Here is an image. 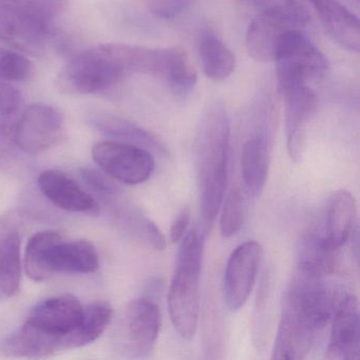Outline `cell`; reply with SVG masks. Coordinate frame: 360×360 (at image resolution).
<instances>
[{"label": "cell", "mask_w": 360, "mask_h": 360, "mask_svg": "<svg viewBox=\"0 0 360 360\" xmlns=\"http://www.w3.org/2000/svg\"><path fill=\"white\" fill-rule=\"evenodd\" d=\"M189 224H191V210L188 208H184L179 212L176 220L170 227V241L172 243L180 242L186 235Z\"/></svg>", "instance_id": "obj_33"}, {"label": "cell", "mask_w": 360, "mask_h": 360, "mask_svg": "<svg viewBox=\"0 0 360 360\" xmlns=\"http://www.w3.org/2000/svg\"><path fill=\"white\" fill-rule=\"evenodd\" d=\"M197 53L202 70L214 81H224L235 70L236 58L224 41L210 28L197 37Z\"/></svg>", "instance_id": "obj_24"}, {"label": "cell", "mask_w": 360, "mask_h": 360, "mask_svg": "<svg viewBox=\"0 0 360 360\" xmlns=\"http://www.w3.org/2000/svg\"><path fill=\"white\" fill-rule=\"evenodd\" d=\"M112 316V307L106 301L88 305L79 326L63 338V349H79L98 340L108 328Z\"/></svg>", "instance_id": "obj_25"}, {"label": "cell", "mask_w": 360, "mask_h": 360, "mask_svg": "<svg viewBox=\"0 0 360 360\" xmlns=\"http://www.w3.org/2000/svg\"><path fill=\"white\" fill-rule=\"evenodd\" d=\"M229 136L231 125L224 103L210 102L200 117L193 143L200 210L206 231L214 224L225 199Z\"/></svg>", "instance_id": "obj_2"}, {"label": "cell", "mask_w": 360, "mask_h": 360, "mask_svg": "<svg viewBox=\"0 0 360 360\" xmlns=\"http://www.w3.org/2000/svg\"><path fill=\"white\" fill-rule=\"evenodd\" d=\"M92 158L108 176L124 184H142L155 170V158L150 151L117 141L94 145Z\"/></svg>", "instance_id": "obj_9"}, {"label": "cell", "mask_w": 360, "mask_h": 360, "mask_svg": "<svg viewBox=\"0 0 360 360\" xmlns=\"http://www.w3.org/2000/svg\"><path fill=\"white\" fill-rule=\"evenodd\" d=\"M65 117L51 105H30L22 110L18 121L15 141L20 153L37 155L49 150L62 138Z\"/></svg>", "instance_id": "obj_10"}, {"label": "cell", "mask_w": 360, "mask_h": 360, "mask_svg": "<svg viewBox=\"0 0 360 360\" xmlns=\"http://www.w3.org/2000/svg\"><path fill=\"white\" fill-rule=\"evenodd\" d=\"M280 94L292 86L307 84L328 69V60L301 29L282 37L275 56Z\"/></svg>", "instance_id": "obj_7"}, {"label": "cell", "mask_w": 360, "mask_h": 360, "mask_svg": "<svg viewBox=\"0 0 360 360\" xmlns=\"http://www.w3.org/2000/svg\"><path fill=\"white\" fill-rule=\"evenodd\" d=\"M309 16L298 0H275L250 22L246 49L257 62H271L282 37L292 29H301Z\"/></svg>", "instance_id": "obj_5"}, {"label": "cell", "mask_w": 360, "mask_h": 360, "mask_svg": "<svg viewBox=\"0 0 360 360\" xmlns=\"http://www.w3.org/2000/svg\"><path fill=\"white\" fill-rule=\"evenodd\" d=\"M117 224L128 235L155 250H163L166 240L158 225L117 191L103 200Z\"/></svg>", "instance_id": "obj_15"}, {"label": "cell", "mask_w": 360, "mask_h": 360, "mask_svg": "<svg viewBox=\"0 0 360 360\" xmlns=\"http://www.w3.org/2000/svg\"><path fill=\"white\" fill-rule=\"evenodd\" d=\"M64 238L56 231H39L31 237L25 254V267L31 280L43 282L53 277L47 265L48 250Z\"/></svg>", "instance_id": "obj_26"}, {"label": "cell", "mask_w": 360, "mask_h": 360, "mask_svg": "<svg viewBox=\"0 0 360 360\" xmlns=\"http://www.w3.org/2000/svg\"><path fill=\"white\" fill-rule=\"evenodd\" d=\"M326 32L347 51H359L360 31L357 16L336 0H309Z\"/></svg>", "instance_id": "obj_21"}, {"label": "cell", "mask_w": 360, "mask_h": 360, "mask_svg": "<svg viewBox=\"0 0 360 360\" xmlns=\"http://www.w3.org/2000/svg\"><path fill=\"white\" fill-rule=\"evenodd\" d=\"M24 98L18 88L0 79V126L18 125L22 115Z\"/></svg>", "instance_id": "obj_30"}, {"label": "cell", "mask_w": 360, "mask_h": 360, "mask_svg": "<svg viewBox=\"0 0 360 360\" xmlns=\"http://www.w3.org/2000/svg\"><path fill=\"white\" fill-rule=\"evenodd\" d=\"M52 16H58L66 10L69 0H35Z\"/></svg>", "instance_id": "obj_34"}, {"label": "cell", "mask_w": 360, "mask_h": 360, "mask_svg": "<svg viewBox=\"0 0 360 360\" xmlns=\"http://www.w3.org/2000/svg\"><path fill=\"white\" fill-rule=\"evenodd\" d=\"M43 195L67 212H98L100 205L77 181L60 170H46L39 176Z\"/></svg>", "instance_id": "obj_18"}, {"label": "cell", "mask_w": 360, "mask_h": 360, "mask_svg": "<svg viewBox=\"0 0 360 360\" xmlns=\"http://www.w3.org/2000/svg\"><path fill=\"white\" fill-rule=\"evenodd\" d=\"M263 258V248L257 241L238 246L226 263L223 292L227 307L239 311L252 294Z\"/></svg>", "instance_id": "obj_11"}, {"label": "cell", "mask_w": 360, "mask_h": 360, "mask_svg": "<svg viewBox=\"0 0 360 360\" xmlns=\"http://www.w3.org/2000/svg\"><path fill=\"white\" fill-rule=\"evenodd\" d=\"M181 241L176 271L168 290V311L176 333L185 340H191L199 322L200 279L205 240L204 233L191 229Z\"/></svg>", "instance_id": "obj_3"}, {"label": "cell", "mask_w": 360, "mask_h": 360, "mask_svg": "<svg viewBox=\"0 0 360 360\" xmlns=\"http://www.w3.org/2000/svg\"><path fill=\"white\" fill-rule=\"evenodd\" d=\"M271 148L273 139L265 127L252 131L242 146V179L246 191L252 197H259L266 184Z\"/></svg>", "instance_id": "obj_17"}, {"label": "cell", "mask_w": 360, "mask_h": 360, "mask_svg": "<svg viewBox=\"0 0 360 360\" xmlns=\"http://www.w3.org/2000/svg\"><path fill=\"white\" fill-rule=\"evenodd\" d=\"M83 311L84 307L77 297L65 294L37 303L26 322L46 334L64 338L79 326Z\"/></svg>", "instance_id": "obj_14"}, {"label": "cell", "mask_w": 360, "mask_h": 360, "mask_svg": "<svg viewBox=\"0 0 360 360\" xmlns=\"http://www.w3.org/2000/svg\"><path fill=\"white\" fill-rule=\"evenodd\" d=\"M124 75L106 46H96L67 63L56 79V87L64 94H96L112 87Z\"/></svg>", "instance_id": "obj_6"}, {"label": "cell", "mask_w": 360, "mask_h": 360, "mask_svg": "<svg viewBox=\"0 0 360 360\" xmlns=\"http://www.w3.org/2000/svg\"><path fill=\"white\" fill-rule=\"evenodd\" d=\"M332 313L323 276L297 265L282 302L273 359L300 360L309 355Z\"/></svg>", "instance_id": "obj_1"}, {"label": "cell", "mask_w": 360, "mask_h": 360, "mask_svg": "<svg viewBox=\"0 0 360 360\" xmlns=\"http://www.w3.org/2000/svg\"><path fill=\"white\" fill-rule=\"evenodd\" d=\"M359 356V303L347 296L335 311L328 340V359H357Z\"/></svg>", "instance_id": "obj_16"}, {"label": "cell", "mask_w": 360, "mask_h": 360, "mask_svg": "<svg viewBox=\"0 0 360 360\" xmlns=\"http://www.w3.org/2000/svg\"><path fill=\"white\" fill-rule=\"evenodd\" d=\"M0 351L11 357H48L63 351V338L46 334L25 321L20 330L4 339Z\"/></svg>", "instance_id": "obj_23"}, {"label": "cell", "mask_w": 360, "mask_h": 360, "mask_svg": "<svg viewBox=\"0 0 360 360\" xmlns=\"http://www.w3.org/2000/svg\"><path fill=\"white\" fill-rule=\"evenodd\" d=\"M47 265L52 274H91L100 266V256L96 246L87 240L66 241L60 240L50 248Z\"/></svg>", "instance_id": "obj_22"}, {"label": "cell", "mask_w": 360, "mask_h": 360, "mask_svg": "<svg viewBox=\"0 0 360 360\" xmlns=\"http://www.w3.org/2000/svg\"><path fill=\"white\" fill-rule=\"evenodd\" d=\"M357 231V205L347 191H339L330 198L326 210V231L322 242L326 250L338 252Z\"/></svg>", "instance_id": "obj_19"}, {"label": "cell", "mask_w": 360, "mask_h": 360, "mask_svg": "<svg viewBox=\"0 0 360 360\" xmlns=\"http://www.w3.org/2000/svg\"><path fill=\"white\" fill-rule=\"evenodd\" d=\"M33 65L28 58L14 50L0 47V79L25 82L30 79Z\"/></svg>", "instance_id": "obj_28"}, {"label": "cell", "mask_w": 360, "mask_h": 360, "mask_svg": "<svg viewBox=\"0 0 360 360\" xmlns=\"http://www.w3.org/2000/svg\"><path fill=\"white\" fill-rule=\"evenodd\" d=\"M88 122L94 129L110 140L141 147L150 151L153 155H168L167 149L157 136L134 122L102 112L92 113L88 117Z\"/></svg>", "instance_id": "obj_20"}, {"label": "cell", "mask_w": 360, "mask_h": 360, "mask_svg": "<svg viewBox=\"0 0 360 360\" xmlns=\"http://www.w3.org/2000/svg\"><path fill=\"white\" fill-rule=\"evenodd\" d=\"M193 1L195 0H147V4L155 16L170 20L186 11Z\"/></svg>", "instance_id": "obj_32"}, {"label": "cell", "mask_w": 360, "mask_h": 360, "mask_svg": "<svg viewBox=\"0 0 360 360\" xmlns=\"http://www.w3.org/2000/svg\"><path fill=\"white\" fill-rule=\"evenodd\" d=\"M79 172H81V176L85 181L86 184L98 195L102 201L106 198L110 197L115 191H119V188L98 170L82 168Z\"/></svg>", "instance_id": "obj_31"}, {"label": "cell", "mask_w": 360, "mask_h": 360, "mask_svg": "<svg viewBox=\"0 0 360 360\" xmlns=\"http://www.w3.org/2000/svg\"><path fill=\"white\" fill-rule=\"evenodd\" d=\"M285 106V131L290 159L302 160L307 139V126L317 105L315 92L307 84L292 86L281 92Z\"/></svg>", "instance_id": "obj_13"}, {"label": "cell", "mask_w": 360, "mask_h": 360, "mask_svg": "<svg viewBox=\"0 0 360 360\" xmlns=\"http://www.w3.org/2000/svg\"><path fill=\"white\" fill-rule=\"evenodd\" d=\"M25 216L18 210L0 217V294H18L22 280L20 245L24 236Z\"/></svg>", "instance_id": "obj_12"}, {"label": "cell", "mask_w": 360, "mask_h": 360, "mask_svg": "<svg viewBox=\"0 0 360 360\" xmlns=\"http://www.w3.org/2000/svg\"><path fill=\"white\" fill-rule=\"evenodd\" d=\"M52 18L35 0H0V41L43 58L60 45Z\"/></svg>", "instance_id": "obj_4"}, {"label": "cell", "mask_w": 360, "mask_h": 360, "mask_svg": "<svg viewBox=\"0 0 360 360\" xmlns=\"http://www.w3.org/2000/svg\"><path fill=\"white\" fill-rule=\"evenodd\" d=\"M161 79L178 98H185L193 91L197 84V73L184 49L167 48V63Z\"/></svg>", "instance_id": "obj_27"}, {"label": "cell", "mask_w": 360, "mask_h": 360, "mask_svg": "<svg viewBox=\"0 0 360 360\" xmlns=\"http://www.w3.org/2000/svg\"><path fill=\"white\" fill-rule=\"evenodd\" d=\"M220 229L223 237L231 238L241 229L244 222L243 195L239 189L229 191L222 203Z\"/></svg>", "instance_id": "obj_29"}, {"label": "cell", "mask_w": 360, "mask_h": 360, "mask_svg": "<svg viewBox=\"0 0 360 360\" xmlns=\"http://www.w3.org/2000/svg\"><path fill=\"white\" fill-rule=\"evenodd\" d=\"M162 317L159 305L148 297L126 305L120 322L117 345L124 357L145 358L153 353L159 337Z\"/></svg>", "instance_id": "obj_8"}]
</instances>
